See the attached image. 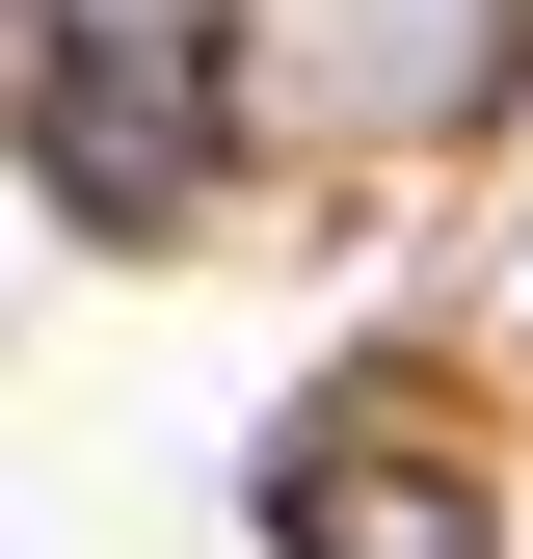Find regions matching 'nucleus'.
Returning a JSON list of instances; mask_svg holds the SVG:
<instances>
[{"instance_id": "f257e3e1", "label": "nucleus", "mask_w": 533, "mask_h": 559, "mask_svg": "<svg viewBox=\"0 0 533 559\" xmlns=\"http://www.w3.org/2000/svg\"><path fill=\"white\" fill-rule=\"evenodd\" d=\"M54 160H81L107 214H161V187L214 160V27H187V0H81V27H54Z\"/></svg>"}, {"instance_id": "f03ea898", "label": "nucleus", "mask_w": 533, "mask_h": 559, "mask_svg": "<svg viewBox=\"0 0 533 559\" xmlns=\"http://www.w3.org/2000/svg\"><path fill=\"white\" fill-rule=\"evenodd\" d=\"M266 533H294V559H507L481 479L400 453V427H294V453H266Z\"/></svg>"}, {"instance_id": "7ed1b4c3", "label": "nucleus", "mask_w": 533, "mask_h": 559, "mask_svg": "<svg viewBox=\"0 0 533 559\" xmlns=\"http://www.w3.org/2000/svg\"><path fill=\"white\" fill-rule=\"evenodd\" d=\"M481 27H507V81H533V0H481Z\"/></svg>"}]
</instances>
